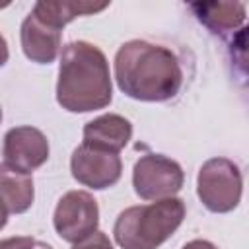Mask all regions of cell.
Returning a JSON list of instances; mask_svg holds the SVG:
<instances>
[{
    "label": "cell",
    "mask_w": 249,
    "mask_h": 249,
    "mask_svg": "<svg viewBox=\"0 0 249 249\" xmlns=\"http://www.w3.org/2000/svg\"><path fill=\"white\" fill-rule=\"evenodd\" d=\"M132 136V124L128 119L117 113H105L86 123L84 144L119 154Z\"/></svg>",
    "instance_id": "10"
},
{
    "label": "cell",
    "mask_w": 249,
    "mask_h": 249,
    "mask_svg": "<svg viewBox=\"0 0 249 249\" xmlns=\"http://www.w3.org/2000/svg\"><path fill=\"white\" fill-rule=\"evenodd\" d=\"M196 18L214 33L237 29L245 21V4L241 2H195Z\"/></svg>",
    "instance_id": "12"
},
{
    "label": "cell",
    "mask_w": 249,
    "mask_h": 249,
    "mask_svg": "<svg viewBox=\"0 0 249 249\" xmlns=\"http://www.w3.org/2000/svg\"><path fill=\"white\" fill-rule=\"evenodd\" d=\"M4 163L29 173L49 160V140L35 126H14L4 134Z\"/></svg>",
    "instance_id": "8"
},
{
    "label": "cell",
    "mask_w": 249,
    "mask_h": 249,
    "mask_svg": "<svg viewBox=\"0 0 249 249\" xmlns=\"http://www.w3.org/2000/svg\"><path fill=\"white\" fill-rule=\"evenodd\" d=\"M35 239L29 235H14L0 239V249H33Z\"/></svg>",
    "instance_id": "15"
},
{
    "label": "cell",
    "mask_w": 249,
    "mask_h": 249,
    "mask_svg": "<svg viewBox=\"0 0 249 249\" xmlns=\"http://www.w3.org/2000/svg\"><path fill=\"white\" fill-rule=\"evenodd\" d=\"M115 80L119 89L148 103H161L175 97L183 84V70L175 53L146 39H132L115 54Z\"/></svg>",
    "instance_id": "1"
},
{
    "label": "cell",
    "mask_w": 249,
    "mask_h": 249,
    "mask_svg": "<svg viewBox=\"0 0 249 249\" xmlns=\"http://www.w3.org/2000/svg\"><path fill=\"white\" fill-rule=\"evenodd\" d=\"M107 4H88V2H37L33 6V14L45 19L47 23L62 29L66 23H70L78 16L93 14L105 10Z\"/></svg>",
    "instance_id": "13"
},
{
    "label": "cell",
    "mask_w": 249,
    "mask_h": 249,
    "mask_svg": "<svg viewBox=\"0 0 249 249\" xmlns=\"http://www.w3.org/2000/svg\"><path fill=\"white\" fill-rule=\"evenodd\" d=\"M8 56H10V51H8V43L4 39V35L0 33V68L8 62Z\"/></svg>",
    "instance_id": "17"
},
{
    "label": "cell",
    "mask_w": 249,
    "mask_h": 249,
    "mask_svg": "<svg viewBox=\"0 0 249 249\" xmlns=\"http://www.w3.org/2000/svg\"><path fill=\"white\" fill-rule=\"evenodd\" d=\"M72 249H113V243H111V239L103 231L97 230L91 235H88L86 239L74 243Z\"/></svg>",
    "instance_id": "14"
},
{
    "label": "cell",
    "mask_w": 249,
    "mask_h": 249,
    "mask_svg": "<svg viewBox=\"0 0 249 249\" xmlns=\"http://www.w3.org/2000/svg\"><path fill=\"white\" fill-rule=\"evenodd\" d=\"M0 198L10 214H23L31 208L35 198L33 177L21 173L4 161L0 163Z\"/></svg>",
    "instance_id": "11"
},
{
    "label": "cell",
    "mask_w": 249,
    "mask_h": 249,
    "mask_svg": "<svg viewBox=\"0 0 249 249\" xmlns=\"http://www.w3.org/2000/svg\"><path fill=\"white\" fill-rule=\"evenodd\" d=\"M183 167L163 154H146L132 167V187L142 200L171 198L183 189Z\"/></svg>",
    "instance_id": "5"
},
{
    "label": "cell",
    "mask_w": 249,
    "mask_h": 249,
    "mask_svg": "<svg viewBox=\"0 0 249 249\" xmlns=\"http://www.w3.org/2000/svg\"><path fill=\"white\" fill-rule=\"evenodd\" d=\"M243 193V177L228 158L206 160L196 175V195L206 210L214 214H226L237 208Z\"/></svg>",
    "instance_id": "4"
},
{
    "label": "cell",
    "mask_w": 249,
    "mask_h": 249,
    "mask_svg": "<svg viewBox=\"0 0 249 249\" xmlns=\"http://www.w3.org/2000/svg\"><path fill=\"white\" fill-rule=\"evenodd\" d=\"M4 6H8V4H4ZM4 6H0V8H4Z\"/></svg>",
    "instance_id": "21"
},
{
    "label": "cell",
    "mask_w": 249,
    "mask_h": 249,
    "mask_svg": "<svg viewBox=\"0 0 249 249\" xmlns=\"http://www.w3.org/2000/svg\"><path fill=\"white\" fill-rule=\"evenodd\" d=\"M72 177L93 191H103L113 187L123 173V161L119 154L99 150L88 144H80L70 158Z\"/></svg>",
    "instance_id": "7"
},
{
    "label": "cell",
    "mask_w": 249,
    "mask_h": 249,
    "mask_svg": "<svg viewBox=\"0 0 249 249\" xmlns=\"http://www.w3.org/2000/svg\"><path fill=\"white\" fill-rule=\"evenodd\" d=\"M53 226L60 239L78 243L97 231L99 206L93 195L88 191H68L56 202L53 214Z\"/></svg>",
    "instance_id": "6"
},
{
    "label": "cell",
    "mask_w": 249,
    "mask_h": 249,
    "mask_svg": "<svg viewBox=\"0 0 249 249\" xmlns=\"http://www.w3.org/2000/svg\"><path fill=\"white\" fill-rule=\"evenodd\" d=\"M8 214H10V212H8L6 204H4V202H2V198H0V230L8 224Z\"/></svg>",
    "instance_id": "18"
},
{
    "label": "cell",
    "mask_w": 249,
    "mask_h": 249,
    "mask_svg": "<svg viewBox=\"0 0 249 249\" xmlns=\"http://www.w3.org/2000/svg\"><path fill=\"white\" fill-rule=\"evenodd\" d=\"M62 29L47 23L33 12L21 21L19 41L23 54L37 64H51L60 51Z\"/></svg>",
    "instance_id": "9"
},
{
    "label": "cell",
    "mask_w": 249,
    "mask_h": 249,
    "mask_svg": "<svg viewBox=\"0 0 249 249\" xmlns=\"http://www.w3.org/2000/svg\"><path fill=\"white\" fill-rule=\"evenodd\" d=\"M33 249H53V245H49V243H45V241H37V239H35Z\"/></svg>",
    "instance_id": "19"
},
{
    "label": "cell",
    "mask_w": 249,
    "mask_h": 249,
    "mask_svg": "<svg viewBox=\"0 0 249 249\" xmlns=\"http://www.w3.org/2000/svg\"><path fill=\"white\" fill-rule=\"evenodd\" d=\"M183 218L185 202L177 196L128 206L117 216L113 235L121 249H158L175 233Z\"/></svg>",
    "instance_id": "3"
},
{
    "label": "cell",
    "mask_w": 249,
    "mask_h": 249,
    "mask_svg": "<svg viewBox=\"0 0 249 249\" xmlns=\"http://www.w3.org/2000/svg\"><path fill=\"white\" fill-rule=\"evenodd\" d=\"M111 99L113 84L103 51L88 41L68 43L58 64V105L70 113H89L105 109Z\"/></svg>",
    "instance_id": "2"
},
{
    "label": "cell",
    "mask_w": 249,
    "mask_h": 249,
    "mask_svg": "<svg viewBox=\"0 0 249 249\" xmlns=\"http://www.w3.org/2000/svg\"><path fill=\"white\" fill-rule=\"evenodd\" d=\"M181 249H218L212 241H206V239H193L189 243H185Z\"/></svg>",
    "instance_id": "16"
},
{
    "label": "cell",
    "mask_w": 249,
    "mask_h": 249,
    "mask_svg": "<svg viewBox=\"0 0 249 249\" xmlns=\"http://www.w3.org/2000/svg\"><path fill=\"white\" fill-rule=\"evenodd\" d=\"M0 123H2V109H0Z\"/></svg>",
    "instance_id": "20"
}]
</instances>
